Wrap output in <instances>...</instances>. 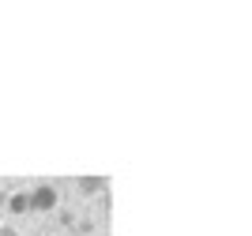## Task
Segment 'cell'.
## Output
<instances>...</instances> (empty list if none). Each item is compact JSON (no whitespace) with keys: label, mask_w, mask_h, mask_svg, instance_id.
I'll return each mask as SVG.
<instances>
[{"label":"cell","mask_w":252,"mask_h":236,"mask_svg":"<svg viewBox=\"0 0 252 236\" xmlns=\"http://www.w3.org/2000/svg\"><path fill=\"white\" fill-rule=\"evenodd\" d=\"M0 236H19V229H11V225H4V229H0Z\"/></svg>","instance_id":"277c9868"},{"label":"cell","mask_w":252,"mask_h":236,"mask_svg":"<svg viewBox=\"0 0 252 236\" xmlns=\"http://www.w3.org/2000/svg\"><path fill=\"white\" fill-rule=\"evenodd\" d=\"M4 206H8V214H27V210H31V195H27V191H15V195L4 199Z\"/></svg>","instance_id":"7a4b0ae2"},{"label":"cell","mask_w":252,"mask_h":236,"mask_svg":"<svg viewBox=\"0 0 252 236\" xmlns=\"http://www.w3.org/2000/svg\"><path fill=\"white\" fill-rule=\"evenodd\" d=\"M79 191L83 195H98V191H105V176H79Z\"/></svg>","instance_id":"3957f363"},{"label":"cell","mask_w":252,"mask_h":236,"mask_svg":"<svg viewBox=\"0 0 252 236\" xmlns=\"http://www.w3.org/2000/svg\"><path fill=\"white\" fill-rule=\"evenodd\" d=\"M27 195H31V210H38V214H49V210H57V203H61V195H57L53 184H38L34 191H27Z\"/></svg>","instance_id":"6da1fadb"},{"label":"cell","mask_w":252,"mask_h":236,"mask_svg":"<svg viewBox=\"0 0 252 236\" xmlns=\"http://www.w3.org/2000/svg\"><path fill=\"white\" fill-rule=\"evenodd\" d=\"M4 199H8V195H4V191H0V206H4Z\"/></svg>","instance_id":"5b68a950"}]
</instances>
